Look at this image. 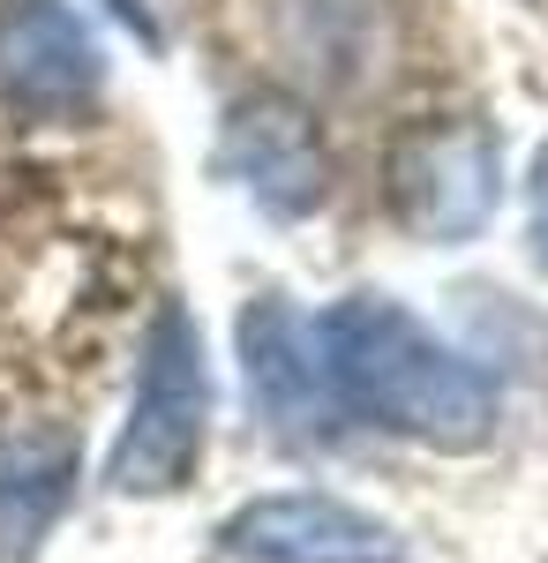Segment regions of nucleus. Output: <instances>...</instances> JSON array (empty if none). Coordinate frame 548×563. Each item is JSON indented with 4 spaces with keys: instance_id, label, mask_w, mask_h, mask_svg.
Segmentation results:
<instances>
[{
    "instance_id": "obj_4",
    "label": "nucleus",
    "mask_w": 548,
    "mask_h": 563,
    "mask_svg": "<svg viewBox=\"0 0 548 563\" xmlns=\"http://www.w3.org/2000/svg\"><path fill=\"white\" fill-rule=\"evenodd\" d=\"M98 84H106V60H98V38L76 23V8L61 0L0 8V106L31 121H61V113H84Z\"/></svg>"
},
{
    "instance_id": "obj_6",
    "label": "nucleus",
    "mask_w": 548,
    "mask_h": 563,
    "mask_svg": "<svg viewBox=\"0 0 548 563\" xmlns=\"http://www.w3.org/2000/svg\"><path fill=\"white\" fill-rule=\"evenodd\" d=\"M241 376H249V406L271 421V435H286V443L331 435L338 398L316 361V331L294 316L286 294H255L241 308Z\"/></svg>"
},
{
    "instance_id": "obj_8",
    "label": "nucleus",
    "mask_w": 548,
    "mask_h": 563,
    "mask_svg": "<svg viewBox=\"0 0 548 563\" xmlns=\"http://www.w3.org/2000/svg\"><path fill=\"white\" fill-rule=\"evenodd\" d=\"M76 496V435L68 429H23L0 443V556L31 563L53 519Z\"/></svg>"
},
{
    "instance_id": "obj_5",
    "label": "nucleus",
    "mask_w": 548,
    "mask_h": 563,
    "mask_svg": "<svg viewBox=\"0 0 548 563\" xmlns=\"http://www.w3.org/2000/svg\"><path fill=\"white\" fill-rule=\"evenodd\" d=\"M226 166L271 218H308L331 188V151L316 113L286 90H249L226 113Z\"/></svg>"
},
{
    "instance_id": "obj_1",
    "label": "nucleus",
    "mask_w": 548,
    "mask_h": 563,
    "mask_svg": "<svg viewBox=\"0 0 548 563\" xmlns=\"http://www.w3.org/2000/svg\"><path fill=\"white\" fill-rule=\"evenodd\" d=\"M316 361H324L338 413L376 421L406 443L473 451L496 435V384L391 294H346L324 308L316 316Z\"/></svg>"
},
{
    "instance_id": "obj_9",
    "label": "nucleus",
    "mask_w": 548,
    "mask_h": 563,
    "mask_svg": "<svg viewBox=\"0 0 548 563\" xmlns=\"http://www.w3.org/2000/svg\"><path fill=\"white\" fill-rule=\"evenodd\" d=\"M526 211H534V249L548 263V143L534 151V180H526Z\"/></svg>"
},
{
    "instance_id": "obj_7",
    "label": "nucleus",
    "mask_w": 548,
    "mask_h": 563,
    "mask_svg": "<svg viewBox=\"0 0 548 563\" xmlns=\"http://www.w3.org/2000/svg\"><path fill=\"white\" fill-rule=\"evenodd\" d=\"M226 549L241 563H406L398 533L338 496L294 488V496H255L226 519Z\"/></svg>"
},
{
    "instance_id": "obj_3",
    "label": "nucleus",
    "mask_w": 548,
    "mask_h": 563,
    "mask_svg": "<svg viewBox=\"0 0 548 563\" xmlns=\"http://www.w3.org/2000/svg\"><path fill=\"white\" fill-rule=\"evenodd\" d=\"M496 135L481 121L428 113L391 143V211L421 241H473L496 218Z\"/></svg>"
},
{
    "instance_id": "obj_2",
    "label": "nucleus",
    "mask_w": 548,
    "mask_h": 563,
    "mask_svg": "<svg viewBox=\"0 0 548 563\" xmlns=\"http://www.w3.org/2000/svg\"><path fill=\"white\" fill-rule=\"evenodd\" d=\"M204 435H211L204 339H196V316L180 301H166L151 316L135 398H128V429L113 443V459H106V481L121 496H173V488H188V474H196Z\"/></svg>"
}]
</instances>
